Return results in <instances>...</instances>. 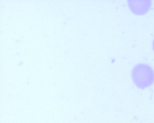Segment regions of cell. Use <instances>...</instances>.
<instances>
[{
	"instance_id": "6da1fadb",
	"label": "cell",
	"mask_w": 154,
	"mask_h": 123,
	"mask_svg": "<svg viewBox=\"0 0 154 123\" xmlns=\"http://www.w3.org/2000/svg\"><path fill=\"white\" fill-rule=\"evenodd\" d=\"M132 80L139 88L149 87L154 82V72L148 64H140L135 66L132 71Z\"/></svg>"
},
{
	"instance_id": "7a4b0ae2",
	"label": "cell",
	"mask_w": 154,
	"mask_h": 123,
	"mask_svg": "<svg viewBox=\"0 0 154 123\" xmlns=\"http://www.w3.org/2000/svg\"><path fill=\"white\" fill-rule=\"evenodd\" d=\"M129 6L131 11L137 15H142L145 14L149 9L150 7V2L149 1H129L128 2Z\"/></svg>"
},
{
	"instance_id": "3957f363",
	"label": "cell",
	"mask_w": 154,
	"mask_h": 123,
	"mask_svg": "<svg viewBox=\"0 0 154 123\" xmlns=\"http://www.w3.org/2000/svg\"><path fill=\"white\" fill-rule=\"evenodd\" d=\"M153 50H154V41H153Z\"/></svg>"
}]
</instances>
